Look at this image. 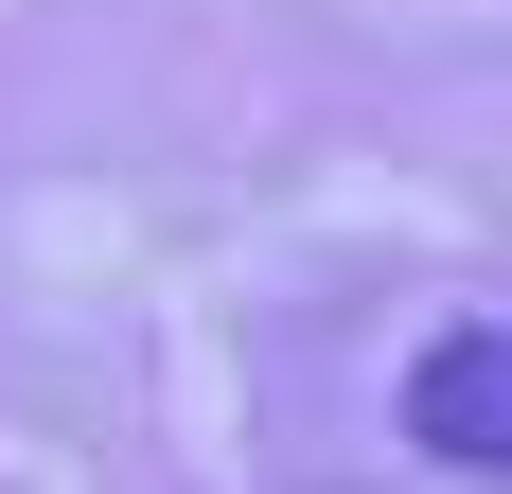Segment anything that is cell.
<instances>
[{"mask_svg": "<svg viewBox=\"0 0 512 494\" xmlns=\"http://www.w3.org/2000/svg\"><path fill=\"white\" fill-rule=\"evenodd\" d=\"M407 442L512 477V318H477V336H442V353L407 371Z\"/></svg>", "mask_w": 512, "mask_h": 494, "instance_id": "cell-1", "label": "cell"}]
</instances>
